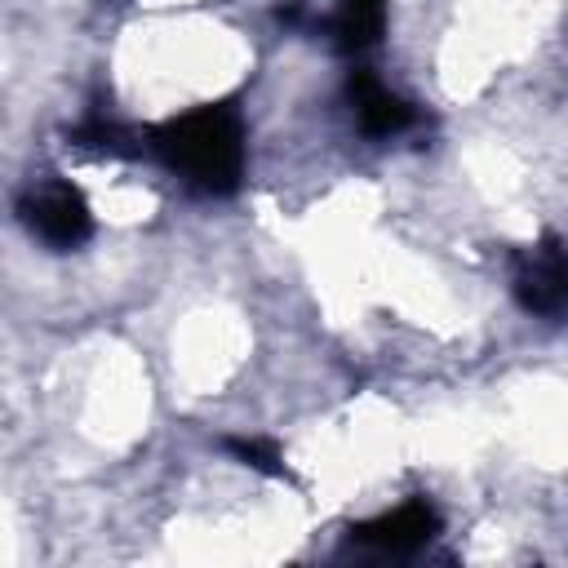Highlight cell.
Returning <instances> with one entry per match:
<instances>
[{
  "instance_id": "cell-1",
  "label": "cell",
  "mask_w": 568,
  "mask_h": 568,
  "mask_svg": "<svg viewBox=\"0 0 568 568\" xmlns=\"http://www.w3.org/2000/svg\"><path fill=\"white\" fill-rule=\"evenodd\" d=\"M155 155L204 195H231L244 173V124L235 106H195L151 133Z\"/></svg>"
},
{
  "instance_id": "cell-4",
  "label": "cell",
  "mask_w": 568,
  "mask_h": 568,
  "mask_svg": "<svg viewBox=\"0 0 568 568\" xmlns=\"http://www.w3.org/2000/svg\"><path fill=\"white\" fill-rule=\"evenodd\" d=\"M439 532V515L426 506V501H404L368 524H355L351 528V541L355 546H368L377 555H413L422 550L430 537Z\"/></svg>"
},
{
  "instance_id": "cell-6",
  "label": "cell",
  "mask_w": 568,
  "mask_h": 568,
  "mask_svg": "<svg viewBox=\"0 0 568 568\" xmlns=\"http://www.w3.org/2000/svg\"><path fill=\"white\" fill-rule=\"evenodd\" d=\"M333 36L342 49H368L382 36V0H337Z\"/></svg>"
},
{
  "instance_id": "cell-5",
  "label": "cell",
  "mask_w": 568,
  "mask_h": 568,
  "mask_svg": "<svg viewBox=\"0 0 568 568\" xmlns=\"http://www.w3.org/2000/svg\"><path fill=\"white\" fill-rule=\"evenodd\" d=\"M346 98H351L359 129L373 138H390V133H404L413 124V106L399 93H390L373 71H355L346 80Z\"/></svg>"
},
{
  "instance_id": "cell-8",
  "label": "cell",
  "mask_w": 568,
  "mask_h": 568,
  "mask_svg": "<svg viewBox=\"0 0 568 568\" xmlns=\"http://www.w3.org/2000/svg\"><path fill=\"white\" fill-rule=\"evenodd\" d=\"M80 146H93V151H120L124 146V129L120 124H106V120H89L71 133Z\"/></svg>"
},
{
  "instance_id": "cell-3",
  "label": "cell",
  "mask_w": 568,
  "mask_h": 568,
  "mask_svg": "<svg viewBox=\"0 0 568 568\" xmlns=\"http://www.w3.org/2000/svg\"><path fill=\"white\" fill-rule=\"evenodd\" d=\"M515 297L532 315H568V248L541 244L515 271Z\"/></svg>"
},
{
  "instance_id": "cell-7",
  "label": "cell",
  "mask_w": 568,
  "mask_h": 568,
  "mask_svg": "<svg viewBox=\"0 0 568 568\" xmlns=\"http://www.w3.org/2000/svg\"><path fill=\"white\" fill-rule=\"evenodd\" d=\"M226 448H231L244 466H253V470H262V475H275V479H288V466H284V457H280V448H275L271 439H257V435H231Z\"/></svg>"
},
{
  "instance_id": "cell-2",
  "label": "cell",
  "mask_w": 568,
  "mask_h": 568,
  "mask_svg": "<svg viewBox=\"0 0 568 568\" xmlns=\"http://www.w3.org/2000/svg\"><path fill=\"white\" fill-rule=\"evenodd\" d=\"M22 217L53 248H75L93 235V213H89L84 195L67 182H49L31 200H22Z\"/></svg>"
}]
</instances>
